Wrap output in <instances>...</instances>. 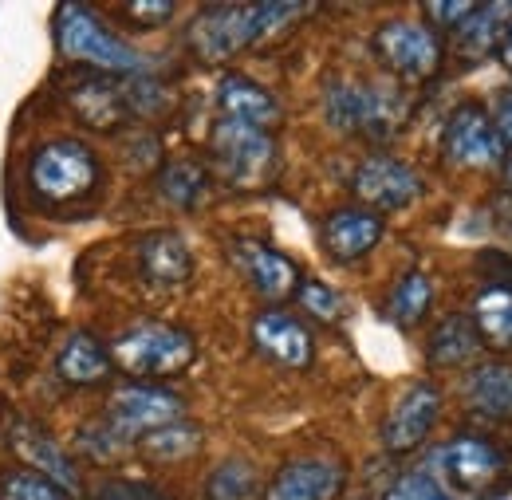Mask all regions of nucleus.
Listing matches in <instances>:
<instances>
[{"mask_svg": "<svg viewBox=\"0 0 512 500\" xmlns=\"http://www.w3.org/2000/svg\"><path fill=\"white\" fill-rule=\"evenodd\" d=\"M209 162L229 189H264L280 170V150L268 130L217 119L209 134Z\"/></svg>", "mask_w": 512, "mask_h": 500, "instance_id": "obj_1", "label": "nucleus"}, {"mask_svg": "<svg viewBox=\"0 0 512 500\" xmlns=\"http://www.w3.org/2000/svg\"><path fill=\"white\" fill-rule=\"evenodd\" d=\"M56 48L67 60L83 63L91 71L103 75H134L142 71V56L130 48L127 40H119L95 8L87 4H60L56 8Z\"/></svg>", "mask_w": 512, "mask_h": 500, "instance_id": "obj_2", "label": "nucleus"}, {"mask_svg": "<svg viewBox=\"0 0 512 500\" xmlns=\"http://www.w3.org/2000/svg\"><path fill=\"white\" fill-rule=\"evenodd\" d=\"M193 359H197L193 335L174 323H134L111 343V363L138 382L182 375Z\"/></svg>", "mask_w": 512, "mask_h": 500, "instance_id": "obj_3", "label": "nucleus"}, {"mask_svg": "<svg viewBox=\"0 0 512 500\" xmlns=\"http://www.w3.org/2000/svg\"><path fill=\"white\" fill-rule=\"evenodd\" d=\"M28 186L44 205H75L99 186V158L75 138L44 142L28 162Z\"/></svg>", "mask_w": 512, "mask_h": 500, "instance_id": "obj_4", "label": "nucleus"}, {"mask_svg": "<svg viewBox=\"0 0 512 500\" xmlns=\"http://www.w3.org/2000/svg\"><path fill=\"white\" fill-rule=\"evenodd\" d=\"M323 111H327V123L335 130L383 142L398 130L402 115H406V103L394 91L363 83V79H331L323 87Z\"/></svg>", "mask_w": 512, "mask_h": 500, "instance_id": "obj_5", "label": "nucleus"}, {"mask_svg": "<svg viewBox=\"0 0 512 500\" xmlns=\"http://www.w3.org/2000/svg\"><path fill=\"white\" fill-rule=\"evenodd\" d=\"M264 40V4H205L186 28V44L201 63H225Z\"/></svg>", "mask_w": 512, "mask_h": 500, "instance_id": "obj_6", "label": "nucleus"}, {"mask_svg": "<svg viewBox=\"0 0 512 500\" xmlns=\"http://www.w3.org/2000/svg\"><path fill=\"white\" fill-rule=\"evenodd\" d=\"M371 48L386 71L402 83H426L442 67V40L422 20H383L371 36Z\"/></svg>", "mask_w": 512, "mask_h": 500, "instance_id": "obj_7", "label": "nucleus"}, {"mask_svg": "<svg viewBox=\"0 0 512 500\" xmlns=\"http://www.w3.org/2000/svg\"><path fill=\"white\" fill-rule=\"evenodd\" d=\"M186 418V402L174 394V390H162V386H150V382H134V386H123L115 390L103 422L127 441H138L170 422H182Z\"/></svg>", "mask_w": 512, "mask_h": 500, "instance_id": "obj_8", "label": "nucleus"}, {"mask_svg": "<svg viewBox=\"0 0 512 500\" xmlns=\"http://www.w3.org/2000/svg\"><path fill=\"white\" fill-rule=\"evenodd\" d=\"M351 189L363 201V209L371 213H402L422 197V178L414 166L390 158V154H367L355 174H351Z\"/></svg>", "mask_w": 512, "mask_h": 500, "instance_id": "obj_9", "label": "nucleus"}, {"mask_svg": "<svg viewBox=\"0 0 512 500\" xmlns=\"http://www.w3.org/2000/svg\"><path fill=\"white\" fill-rule=\"evenodd\" d=\"M442 154L461 170H489L505 158V142L497 134L493 115L481 103H461L446 119L442 130Z\"/></svg>", "mask_w": 512, "mask_h": 500, "instance_id": "obj_10", "label": "nucleus"}, {"mask_svg": "<svg viewBox=\"0 0 512 500\" xmlns=\"http://www.w3.org/2000/svg\"><path fill=\"white\" fill-rule=\"evenodd\" d=\"M442 414V390L434 382H410L383 418V449L386 453H414L430 438L434 422Z\"/></svg>", "mask_w": 512, "mask_h": 500, "instance_id": "obj_11", "label": "nucleus"}, {"mask_svg": "<svg viewBox=\"0 0 512 500\" xmlns=\"http://www.w3.org/2000/svg\"><path fill=\"white\" fill-rule=\"evenodd\" d=\"M229 256H233L237 272L249 280V288L256 296H264L268 304H284L300 292V280H304L300 268L272 245L253 241V237H237V241H229Z\"/></svg>", "mask_w": 512, "mask_h": 500, "instance_id": "obj_12", "label": "nucleus"}, {"mask_svg": "<svg viewBox=\"0 0 512 500\" xmlns=\"http://www.w3.org/2000/svg\"><path fill=\"white\" fill-rule=\"evenodd\" d=\"M64 95L75 111V119L95 130H115L130 115L127 107V87L115 83L103 71H79L64 83Z\"/></svg>", "mask_w": 512, "mask_h": 500, "instance_id": "obj_13", "label": "nucleus"}, {"mask_svg": "<svg viewBox=\"0 0 512 500\" xmlns=\"http://www.w3.org/2000/svg\"><path fill=\"white\" fill-rule=\"evenodd\" d=\"M253 343L268 363H276L284 371H304V367H312V355H316L312 331L296 315L280 312V308H268V312L256 315Z\"/></svg>", "mask_w": 512, "mask_h": 500, "instance_id": "obj_14", "label": "nucleus"}, {"mask_svg": "<svg viewBox=\"0 0 512 500\" xmlns=\"http://www.w3.org/2000/svg\"><path fill=\"white\" fill-rule=\"evenodd\" d=\"M347 485V469L339 461H320V457H304V461H288L264 500H339Z\"/></svg>", "mask_w": 512, "mask_h": 500, "instance_id": "obj_15", "label": "nucleus"}, {"mask_svg": "<svg viewBox=\"0 0 512 500\" xmlns=\"http://www.w3.org/2000/svg\"><path fill=\"white\" fill-rule=\"evenodd\" d=\"M323 252L339 264H355L383 241V217L371 209H335L320 229Z\"/></svg>", "mask_w": 512, "mask_h": 500, "instance_id": "obj_16", "label": "nucleus"}, {"mask_svg": "<svg viewBox=\"0 0 512 500\" xmlns=\"http://www.w3.org/2000/svg\"><path fill=\"white\" fill-rule=\"evenodd\" d=\"M438 461H442V473L453 481V489H461V493H485L501 477V469H505L501 449L489 445L485 438L449 441Z\"/></svg>", "mask_w": 512, "mask_h": 500, "instance_id": "obj_17", "label": "nucleus"}, {"mask_svg": "<svg viewBox=\"0 0 512 500\" xmlns=\"http://www.w3.org/2000/svg\"><path fill=\"white\" fill-rule=\"evenodd\" d=\"M8 445H12V453H16L32 473L56 481L67 493L79 489L75 461L67 457L56 441L48 438V430H40V426H32V422H12V426H8Z\"/></svg>", "mask_w": 512, "mask_h": 500, "instance_id": "obj_18", "label": "nucleus"}, {"mask_svg": "<svg viewBox=\"0 0 512 500\" xmlns=\"http://www.w3.org/2000/svg\"><path fill=\"white\" fill-rule=\"evenodd\" d=\"M138 272L146 284L154 288H182L193 276V256L190 245L170 233V229H158V233H146L138 241Z\"/></svg>", "mask_w": 512, "mask_h": 500, "instance_id": "obj_19", "label": "nucleus"}, {"mask_svg": "<svg viewBox=\"0 0 512 500\" xmlns=\"http://www.w3.org/2000/svg\"><path fill=\"white\" fill-rule=\"evenodd\" d=\"M217 107H221L225 119L268 130V134H272V126H280V115H284L276 95H268L249 75H225L221 87H217Z\"/></svg>", "mask_w": 512, "mask_h": 500, "instance_id": "obj_20", "label": "nucleus"}, {"mask_svg": "<svg viewBox=\"0 0 512 500\" xmlns=\"http://www.w3.org/2000/svg\"><path fill=\"white\" fill-rule=\"evenodd\" d=\"M111 367H115L111 363V351L91 331L67 335V343L60 347V355H56V371L71 386H95V382H103V378L111 375Z\"/></svg>", "mask_w": 512, "mask_h": 500, "instance_id": "obj_21", "label": "nucleus"}, {"mask_svg": "<svg viewBox=\"0 0 512 500\" xmlns=\"http://www.w3.org/2000/svg\"><path fill=\"white\" fill-rule=\"evenodd\" d=\"M481 335H477V323L473 315H446L434 335H430V347H426V359L434 367H465L481 355Z\"/></svg>", "mask_w": 512, "mask_h": 500, "instance_id": "obj_22", "label": "nucleus"}, {"mask_svg": "<svg viewBox=\"0 0 512 500\" xmlns=\"http://www.w3.org/2000/svg\"><path fill=\"white\" fill-rule=\"evenodd\" d=\"M465 394H469L473 410H481L489 418H501V422H512V367H505V363L477 367L465 382Z\"/></svg>", "mask_w": 512, "mask_h": 500, "instance_id": "obj_23", "label": "nucleus"}, {"mask_svg": "<svg viewBox=\"0 0 512 500\" xmlns=\"http://www.w3.org/2000/svg\"><path fill=\"white\" fill-rule=\"evenodd\" d=\"M430 304H434V284H430V276H426V272H406V276L390 288V296H386V319H390L394 327L410 331V327H418V323L430 315Z\"/></svg>", "mask_w": 512, "mask_h": 500, "instance_id": "obj_24", "label": "nucleus"}, {"mask_svg": "<svg viewBox=\"0 0 512 500\" xmlns=\"http://www.w3.org/2000/svg\"><path fill=\"white\" fill-rule=\"evenodd\" d=\"M473 323L485 347L512 351V288H489L473 304Z\"/></svg>", "mask_w": 512, "mask_h": 500, "instance_id": "obj_25", "label": "nucleus"}, {"mask_svg": "<svg viewBox=\"0 0 512 500\" xmlns=\"http://www.w3.org/2000/svg\"><path fill=\"white\" fill-rule=\"evenodd\" d=\"M201 426H193V422H170V426H162V430H154V434H146V438L138 441V453L146 457V461H158V465H178V461H190L193 453L201 449Z\"/></svg>", "mask_w": 512, "mask_h": 500, "instance_id": "obj_26", "label": "nucleus"}, {"mask_svg": "<svg viewBox=\"0 0 512 500\" xmlns=\"http://www.w3.org/2000/svg\"><path fill=\"white\" fill-rule=\"evenodd\" d=\"M209 189V170L193 158H178V162H166L158 170V193L178 205V209H193Z\"/></svg>", "mask_w": 512, "mask_h": 500, "instance_id": "obj_27", "label": "nucleus"}, {"mask_svg": "<svg viewBox=\"0 0 512 500\" xmlns=\"http://www.w3.org/2000/svg\"><path fill=\"white\" fill-rule=\"evenodd\" d=\"M201 500H264V493L249 461H225L205 477Z\"/></svg>", "mask_w": 512, "mask_h": 500, "instance_id": "obj_28", "label": "nucleus"}, {"mask_svg": "<svg viewBox=\"0 0 512 500\" xmlns=\"http://www.w3.org/2000/svg\"><path fill=\"white\" fill-rule=\"evenodd\" d=\"M512 12V4H477V12L465 20V28H457V40L465 52H489L493 44L501 48L497 32L505 28V16ZM509 32V28H505Z\"/></svg>", "mask_w": 512, "mask_h": 500, "instance_id": "obj_29", "label": "nucleus"}, {"mask_svg": "<svg viewBox=\"0 0 512 500\" xmlns=\"http://www.w3.org/2000/svg\"><path fill=\"white\" fill-rule=\"evenodd\" d=\"M0 500H71L56 481L32 473V469H4L0 473Z\"/></svg>", "mask_w": 512, "mask_h": 500, "instance_id": "obj_30", "label": "nucleus"}, {"mask_svg": "<svg viewBox=\"0 0 512 500\" xmlns=\"http://www.w3.org/2000/svg\"><path fill=\"white\" fill-rule=\"evenodd\" d=\"M296 300H300L304 312L312 315V319H320V323H335L339 312H343V300H339L323 280H300Z\"/></svg>", "mask_w": 512, "mask_h": 500, "instance_id": "obj_31", "label": "nucleus"}, {"mask_svg": "<svg viewBox=\"0 0 512 500\" xmlns=\"http://www.w3.org/2000/svg\"><path fill=\"white\" fill-rule=\"evenodd\" d=\"M383 500H453V497H449L430 473H402L398 481H390Z\"/></svg>", "mask_w": 512, "mask_h": 500, "instance_id": "obj_32", "label": "nucleus"}, {"mask_svg": "<svg viewBox=\"0 0 512 500\" xmlns=\"http://www.w3.org/2000/svg\"><path fill=\"white\" fill-rule=\"evenodd\" d=\"M91 500H170L162 489L146 485V481H130V477H107L91 489Z\"/></svg>", "mask_w": 512, "mask_h": 500, "instance_id": "obj_33", "label": "nucleus"}, {"mask_svg": "<svg viewBox=\"0 0 512 500\" xmlns=\"http://www.w3.org/2000/svg\"><path fill=\"white\" fill-rule=\"evenodd\" d=\"M119 12L134 20V28H162L174 16V4L170 0H130Z\"/></svg>", "mask_w": 512, "mask_h": 500, "instance_id": "obj_34", "label": "nucleus"}, {"mask_svg": "<svg viewBox=\"0 0 512 500\" xmlns=\"http://www.w3.org/2000/svg\"><path fill=\"white\" fill-rule=\"evenodd\" d=\"M477 12V4H469V0H434V4H426V16L434 20V24H442L449 32H457V28H465V20Z\"/></svg>", "mask_w": 512, "mask_h": 500, "instance_id": "obj_35", "label": "nucleus"}, {"mask_svg": "<svg viewBox=\"0 0 512 500\" xmlns=\"http://www.w3.org/2000/svg\"><path fill=\"white\" fill-rule=\"evenodd\" d=\"M497 134H501V142L505 146H512V95H505L501 103H497Z\"/></svg>", "mask_w": 512, "mask_h": 500, "instance_id": "obj_36", "label": "nucleus"}, {"mask_svg": "<svg viewBox=\"0 0 512 500\" xmlns=\"http://www.w3.org/2000/svg\"><path fill=\"white\" fill-rule=\"evenodd\" d=\"M493 209H497V217H501V221L512 229V189H509V193H501V197L493 201Z\"/></svg>", "mask_w": 512, "mask_h": 500, "instance_id": "obj_37", "label": "nucleus"}, {"mask_svg": "<svg viewBox=\"0 0 512 500\" xmlns=\"http://www.w3.org/2000/svg\"><path fill=\"white\" fill-rule=\"evenodd\" d=\"M497 56H501V63L512 71V24H509V32L501 36V48H497Z\"/></svg>", "mask_w": 512, "mask_h": 500, "instance_id": "obj_38", "label": "nucleus"}, {"mask_svg": "<svg viewBox=\"0 0 512 500\" xmlns=\"http://www.w3.org/2000/svg\"><path fill=\"white\" fill-rule=\"evenodd\" d=\"M501 182H505V186L512 189V158L505 162V166H501Z\"/></svg>", "mask_w": 512, "mask_h": 500, "instance_id": "obj_39", "label": "nucleus"}]
</instances>
